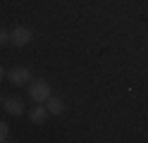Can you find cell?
<instances>
[{
	"mask_svg": "<svg viewBox=\"0 0 148 143\" xmlns=\"http://www.w3.org/2000/svg\"><path fill=\"white\" fill-rule=\"evenodd\" d=\"M29 95L34 98V103H45L50 98V83L48 81H31Z\"/></svg>",
	"mask_w": 148,
	"mask_h": 143,
	"instance_id": "6da1fadb",
	"label": "cell"
},
{
	"mask_svg": "<svg viewBox=\"0 0 148 143\" xmlns=\"http://www.w3.org/2000/svg\"><path fill=\"white\" fill-rule=\"evenodd\" d=\"M31 38H34V31H31V29H26V26H17L14 29V31L10 34V41L14 43V45H29L31 43Z\"/></svg>",
	"mask_w": 148,
	"mask_h": 143,
	"instance_id": "7a4b0ae2",
	"label": "cell"
},
{
	"mask_svg": "<svg viewBox=\"0 0 148 143\" xmlns=\"http://www.w3.org/2000/svg\"><path fill=\"white\" fill-rule=\"evenodd\" d=\"M7 76H10V81H12L14 86H24V83L31 81V72L24 69V67H14V69L7 74Z\"/></svg>",
	"mask_w": 148,
	"mask_h": 143,
	"instance_id": "3957f363",
	"label": "cell"
},
{
	"mask_svg": "<svg viewBox=\"0 0 148 143\" xmlns=\"http://www.w3.org/2000/svg\"><path fill=\"white\" fill-rule=\"evenodd\" d=\"M3 107L7 114H14V117H19V114L24 112V103L19 98H10V100H3Z\"/></svg>",
	"mask_w": 148,
	"mask_h": 143,
	"instance_id": "277c9868",
	"label": "cell"
},
{
	"mask_svg": "<svg viewBox=\"0 0 148 143\" xmlns=\"http://www.w3.org/2000/svg\"><path fill=\"white\" fill-rule=\"evenodd\" d=\"M48 114H50V112H48V107H43L41 103H36V107L31 110V114H29V117H31V122H36V124H43Z\"/></svg>",
	"mask_w": 148,
	"mask_h": 143,
	"instance_id": "5b68a950",
	"label": "cell"
},
{
	"mask_svg": "<svg viewBox=\"0 0 148 143\" xmlns=\"http://www.w3.org/2000/svg\"><path fill=\"white\" fill-rule=\"evenodd\" d=\"M45 103H48V112H50V114H60V112L64 110V103H62L60 98H48Z\"/></svg>",
	"mask_w": 148,
	"mask_h": 143,
	"instance_id": "8992f818",
	"label": "cell"
},
{
	"mask_svg": "<svg viewBox=\"0 0 148 143\" xmlns=\"http://www.w3.org/2000/svg\"><path fill=\"white\" fill-rule=\"evenodd\" d=\"M7 133H10L7 124H5V122H0V143H3V141H7Z\"/></svg>",
	"mask_w": 148,
	"mask_h": 143,
	"instance_id": "52a82bcc",
	"label": "cell"
},
{
	"mask_svg": "<svg viewBox=\"0 0 148 143\" xmlns=\"http://www.w3.org/2000/svg\"><path fill=\"white\" fill-rule=\"evenodd\" d=\"M7 41H10V34H7L5 29H0V45H5Z\"/></svg>",
	"mask_w": 148,
	"mask_h": 143,
	"instance_id": "ba28073f",
	"label": "cell"
},
{
	"mask_svg": "<svg viewBox=\"0 0 148 143\" xmlns=\"http://www.w3.org/2000/svg\"><path fill=\"white\" fill-rule=\"evenodd\" d=\"M5 79V69H3V67H0V81H3Z\"/></svg>",
	"mask_w": 148,
	"mask_h": 143,
	"instance_id": "9c48e42d",
	"label": "cell"
},
{
	"mask_svg": "<svg viewBox=\"0 0 148 143\" xmlns=\"http://www.w3.org/2000/svg\"><path fill=\"white\" fill-rule=\"evenodd\" d=\"M0 103H3V95H0Z\"/></svg>",
	"mask_w": 148,
	"mask_h": 143,
	"instance_id": "30bf717a",
	"label": "cell"
}]
</instances>
